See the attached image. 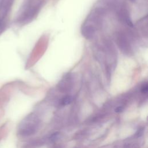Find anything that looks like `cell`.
Returning <instances> with one entry per match:
<instances>
[{"mask_svg": "<svg viewBox=\"0 0 148 148\" xmlns=\"http://www.w3.org/2000/svg\"><path fill=\"white\" fill-rule=\"evenodd\" d=\"M14 0H0V25L11 10Z\"/></svg>", "mask_w": 148, "mask_h": 148, "instance_id": "cell-4", "label": "cell"}, {"mask_svg": "<svg viewBox=\"0 0 148 148\" xmlns=\"http://www.w3.org/2000/svg\"><path fill=\"white\" fill-rule=\"evenodd\" d=\"M117 16L119 20L127 26L132 27L133 23L131 19L129 11L125 7H121L117 12Z\"/></svg>", "mask_w": 148, "mask_h": 148, "instance_id": "cell-3", "label": "cell"}, {"mask_svg": "<svg viewBox=\"0 0 148 148\" xmlns=\"http://www.w3.org/2000/svg\"><path fill=\"white\" fill-rule=\"evenodd\" d=\"M116 43L121 52L127 55H131L132 53V49L127 37L123 33L119 32L116 37Z\"/></svg>", "mask_w": 148, "mask_h": 148, "instance_id": "cell-2", "label": "cell"}, {"mask_svg": "<svg viewBox=\"0 0 148 148\" xmlns=\"http://www.w3.org/2000/svg\"><path fill=\"white\" fill-rule=\"evenodd\" d=\"M147 84L146 83H144L141 87V91L143 93H146L147 92Z\"/></svg>", "mask_w": 148, "mask_h": 148, "instance_id": "cell-6", "label": "cell"}, {"mask_svg": "<svg viewBox=\"0 0 148 148\" xmlns=\"http://www.w3.org/2000/svg\"><path fill=\"white\" fill-rule=\"evenodd\" d=\"M97 59L104 66L106 74L110 77L114 71L117 63V51L112 41L105 40L102 46L98 50Z\"/></svg>", "mask_w": 148, "mask_h": 148, "instance_id": "cell-1", "label": "cell"}, {"mask_svg": "<svg viewBox=\"0 0 148 148\" xmlns=\"http://www.w3.org/2000/svg\"><path fill=\"white\" fill-rule=\"evenodd\" d=\"M72 100L73 99L71 96H70V95L65 96V97H63V99L61 100V104L63 105H67L71 103V102L72 101Z\"/></svg>", "mask_w": 148, "mask_h": 148, "instance_id": "cell-5", "label": "cell"}, {"mask_svg": "<svg viewBox=\"0 0 148 148\" xmlns=\"http://www.w3.org/2000/svg\"><path fill=\"white\" fill-rule=\"evenodd\" d=\"M115 112L117 113H120L123 110V107L122 106H118L115 109Z\"/></svg>", "mask_w": 148, "mask_h": 148, "instance_id": "cell-7", "label": "cell"}]
</instances>
